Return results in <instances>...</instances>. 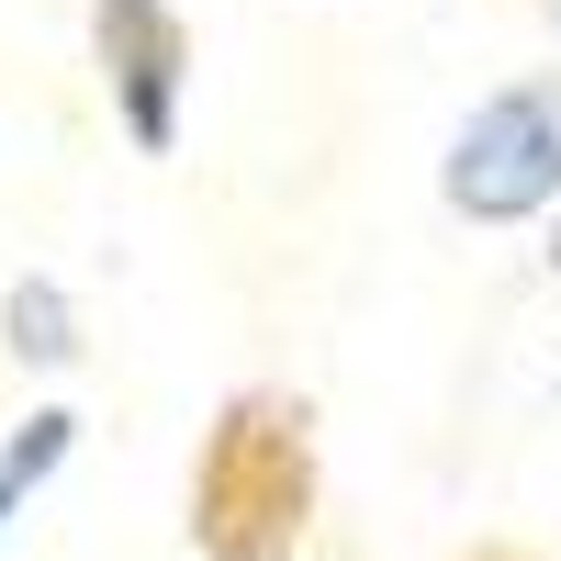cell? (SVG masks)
<instances>
[{
	"instance_id": "obj_1",
	"label": "cell",
	"mask_w": 561,
	"mask_h": 561,
	"mask_svg": "<svg viewBox=\"0 0 561 561\" xmlns=\"http://www.w3.org/2000/svg\"><path fill=\"white\" fill-rule=\"evenodd\" d=\"M325 505V460H314V393L293 382H237L203 415L192 449V494L180 528L203 561H293Z\"/></svg>"
},
{
	"instance_id": "obj_2",
	"label": "cell",
	"mask_w": 561,
	"mask_h": 561,
	"mask_svg": "<svg viewBox=\"0 0 561 561\" xmlns=\"http://www.w3.org/2000/svg\"><path fill=\"white\" fill-rule=\"evenodd\" d=\"M438 203H449L460 225H483V237L561 214V57L494 79L483 102L449 124V147H438Z\"/></svg>"
},
{
	"instance_id": "obj_3",
	"label": "cell",
	"mask_w": 561,
	"mask_h": 561,
	"mask_svg": "<svg viewBox=\"0 0 561 561\" xmlns=\"http://www.w3.org/2000/svg\"><path fill=\"white\" fill-rule=\"evenodd\" d=\"M90 79L124 124L135 158H180V124H192V79L203 45L180 0H90Z\"/></svg>"
},
{
	"instance_id": "obj_4",
	"label": "cell",
	"mask_w": 561,
	"mask_h": 561,
	"mask_svg": "<svg viewBox=\"0 0 561 561\" xmlns=\"http://www.w3.org/2000/svg\"><path fill=\"white\" fill-rule=\"evenodd\" d=\"M0 348L23 370H79V304L57 270H23L12 293H0Z\"/></svg>"
},
{
	"instance_id": "obj_5",
	"label": "cell",
	"mask_w": 561,
	"mask_h": 561,
	"mask_svg": "<svg viewBox=\"0 0 561 561\" xmlns=\"http://www.w3.org/2000/svg\"><path fill=\"white\" fill-rule=\"evenodd\" d=\"M68 449H79V415H68V404H34L23 427L0 438V517H23V494H34L45 472H57Z\"/></svg>"
},
{
	"instance_id": "obj_6",
	"label": "cell",
	"mask_w": 561,
	"mask_h": 561,
	"mask_svg": "<svg viewBox=\"0 0 561 561\" xmlns=\"http://www.w3.org/2000/svg\"><path fill=\"white\" fill-rule=\"evenodd\" d=\"M528 12H539V23H550V34H561V0H528Z\"/></svg>"
},
{
	"instance_id": "obj_7",
	"label": "cell",
	"mask_w": 561,
	"mask_h": 561,
	"mask_svg": "<svg viewBox=\"0 0 561 561\" xmlns=\"http://www.w3.org/2000/svg\"><path fill=\"white\" fill-rule=\"evenodd\" d=\"M550 280H561V214H550Z\"/></svg>"
}]
</instances>
